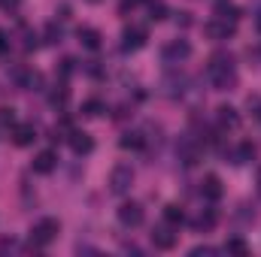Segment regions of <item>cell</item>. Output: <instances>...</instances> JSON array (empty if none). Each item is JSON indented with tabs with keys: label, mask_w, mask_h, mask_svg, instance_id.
<instances>
[{
	"label": "cell",
	"mask_w": 261,
	"mask_h": 257,
	"mask_svg": "<svg viewBox=\"0 0 261 257\" xmlns=\"http://www.w3.org/2000/svg\"><path fill=\"white\" fill-rule=\"evenodd\" d=\"M164 221L173 224V227H179V224L186 221V215H182V209H179L176 203H167V206H164Z\"/></svg>",
	"instance_id": "17"
},
{
	"label": "cell",
	"mask_w": 261,
	"mask_h": 257,
	"mask_svg": "<svg viewBox=\"0 0 261 257\" xmlns=\"http://www.w3.org/2000/svg\"><path fill=\"white\" fill-rule=\"evenodd\" d=\"M210 82L219 91H231L237 85V70H234L228 55H216L213 58V64H210Z\"/></svg>",
	"instance_id": "1"
},
{
	"label": "cell",
	"mask_w": 261,
	"mask_h": 257,
	"mask_svg": "<svg viewBox=\"0 0 261 257\" xmlns=\"http://www.w3.org/2000/svg\"><path fill=\"white\" fill-rule=\"evenodd\" d=\"M216 118H219L222 127H237V124H240V115H237L234 106H219V109H216Z\"/></svg>",
	"instance_id": "14"
},
{
	"label": "cell",
	"mask_w": 261,
	"mask_h": 257,
	"mask_svg": "<svg viewBox=\"0 0 261 257\" xmlns=\"http://www.w3.org/2000/svg\"><path fill=\"white\" fill-rule=\"evenodd\" d=\"M225 251H231V254H246L249 248H246V242H243V239H228Z\"/></svg>",
	"instance_id": "22"
},
{
	"label": "cell",
	"mask_w": 261,
	"mask_h": 257,
	"mask_svg": "<svg viewBox=\"0 0 261 257\" xmlns=\"http://www.w3.org/2000/svg\"><path fill=\"white\" fill-rule=\"evenodd\" d=\"M258 197H261V170H258Z\"/></svg>",
	"instance_id": "31"
},
{
	"label": "cell",
	"mask_w": 261,
	"mask_h": 257,
	"mask_svg": "<svg viewBox=\"0 0 261 257\" xmlns=\"http://www.w3.org/2000/svg\"><path fill=\"white\" fill-rule=\"evenodd\" d=\"M255 115H258V121H261V112H255Z\"/></svg>",
	"instance_id": "32"
},
{
	"label": "cell",
	"mask_w": 261,
	"mask_h": 257,
	"mask_svg": "<svg viewBox=\"0 0 261 257\" xmlns=\"http://www.w3.org/2000/svg\"><path fill=\"white\" fill-rule=\"evenodd\" d=\"M149 12H152V15H149L152 21H161V18H167V6H164V3H152V6H149Z\"/></svg>",
	"instance_id": "23"
},
{
	"label": "cell",
	"mask_w": 261,
	"mask_h": 257,
	"mask_svg": "<svg viewBox=\"0 0 261 257\" xmlns=\"http://www.w3.org/2000/svg\"><path fill=\"white\" fill-rule=\"evenodd\" d=\"M176 233H173V224H161V227H155L152 230V245L155 248H161V251H170L173 245H176Z\"/></svg>",
	"instance_id": "6"
},
{
	"label": "cell",
	"mask_w": 261,
	"mask_h": 257,
	"mask_svg": "<svg viewBox=\"0 0 261 257\" xmlns=\"http://www.w3.org/2000/svg\"><path fill=\"white\" fill-rule=\"evenodd\" d=\"M192 254H195V257H203V254H216V248H210V245H197V248H192Z\"/></svg>",
	"instance_id": "28"
},
{
	"label": "cell",
	"mask_w": 261,
	"mask_h": 257,
	"mask_svg": "<svg viewBox=\"0 0 261 257\" xmlns=\"http://www.w3.org/2000/svg\"><path fill=\"white\" fill-rule=\"evenodd\" d=\"M216 15H219V18H228V21H237V18H240V9H237L231 0H219V3H216Z\"/></svg>",
	"instance_id": "15"
},
{
	"label": "cell",
	"mask_w": 261,
	"mask_h": 257,
	"mask_svg": "<svg viewBox=\"0 0 261 257\" xmlns=\"http://www.w3.org/2000/svg\"><path fill=\"white\" fill-rule=\"evenodd\" d=\"M46 34H49V43H61V27L49 24V27H46Z\"/></svg>",
	"instance_id": "24"
},
{
	"label": "cell",
	"mask_w": 261,
	"mask_h": 257,
	"mask_svg": "<svg viewBox=\"0 0 261 257\" xmlns=\"http://www.w3.org/2000/svg\"><path fill=\"white\" fill-rule=\"evenodd\" d=\"M143 218H146V215H143V206H140V203L130 200V203H122V206H119V221H122L125 227H140Z\"/></svg>",
	"instance_id": "7"
},
{
	"label": "cell",
	"mask_w": 261,
	"mask_h": 257,
	"mask_svg": "<svg viewBox=\"0 0 261 257\" xmlns=\"http://www.w3.org/2000/svg\"><path fill=\"white\" fill-rule=\"evenodd\" d=\"M18 6H21V0H0V9L3 12H15Z\"/></svg>",
	"instance_id": "25"
},
{
	"label": "cell",
	"mask_w": 261,
	"mask_h": 257,
	"mask_svg": "<svg viewBox=\"0 0 261 257\" xmlns=\"http://www.w3.org/2000/svg\"><path fill=\"white\" fill-rule=\"evenodd\" d=\"M103 112H107V106H103V100H97V97H91V100L82 103V115H88V118H100Z\"/></svg>",
	"instance_id": "16"
},
{
	"label": "cell",
	"mask_w": 261,
	"mask_h": 257,
	"mask_svg": "<svg viewBox=\"0 0 261 257\" xmlns=\"http://www.w3.org/2000/svg\"><path fill=\"white\" fill-rule=\"evenodd\" d=\"M176 24H179V27H189V24H192V15H189V12H179V15H176Z\"/></svg>",
	"instance_id": "29"
},
{
	"label": "cell",
	"mask_w": 261,
	"mask_h": 257,
	"mask_svg": "<svg viewBox=\"0 0 261 257\" xmlns=\"http://www.w3.org/2000/svg\"><path fill=\"white\" fill-rule=\"evenodd\" d=\"M34 139H37V130H34V124H15V127H12V142H15L18 148L34 145Z\"/></svg>",
	"instance_id": "10"
},
{
	"label": "cell",
	"mask_w": 261,
	"mask_h": 257,
	"mask_svg": "<svg viewBox=\"0 0 261 257\" xmlns=\"http://www.w3.org/2000/svg\"><path fill=\"white\" fill-rule=\"evenodd\" d=\"M252 157H255L252 142H240V145H237V151H234V164H249Z\"/></svg>",
	"instance_id": "19"
},
{
	"label": "cell",
	"mask_w": 261,
	"mask_h": 257,
	"mask_svg": "<svg viewBox=\"0 0 261 257\" xmlns=\"http://www.w3.org/2000/svg\"><path fill=\"white\" fill-rule=\"evenodd\" d=\"M0 121H3V124H12V121H15V112L3 106V109H0Z\"/></svg>",
	"instance_id": "27"
},
{
	"label": "cell",
	"mask_w": 261,
	"mask_h": 257,
	"mask_svg": "<svg viewBox=\"0 0 261 257\" xmlns=\"http://www.w3.org/2000/svg\"><path fill=\"white\" fill-rule=\"evenodd\" d=\"M70 148H73L76 154H88V151L94 148V139H91L85 130H73V133H70Z\"/></svg>",
	"instance_id": "11"
},
{
	"label": "cell",
	"mask_w": 261,
	"mask_h": 257,
	"mask_svg": "<svg viewBox=\"0 0 261 257\" xmlns=\"http://www.w3.org/2000/svg\"><path fill=\"white\" fill-rule=\"evenodd\" d=\"M161 55H164L167 64H179V61H186V58L192 55V43H189V40H173V43L164 46Z\"/></svg>",
	"instance_id": "5"
},
{
	"label": "cell",
	"mask_w": 261,
	"mask_h": 257,
	"mask_svg": "<svg viewBox=\"0 0 261 257\" xmlns=\"http://www.w3.org/2000/svg\"><path fill=\"white\" fill-rule=\"evenodd\" d=\"M79 43H82L88 52H97V49H100V30H94V27H79Z\"/></svg>",
	"instance_id": "13"
},
{
	"label": "cell",
	"mask_w": 261,
	"mask_h": 257,
	"mask_svg": "<svg viewBox=\"0 0 261 257\" xmlns=\"http://www.w3.org/2000/svg\"><path fill=\"white\" fill-rule=\"evenodd\" d=\"M137 3H143V0H122V3H119V9H122V12H128V9L137 6Z\"/></svg>",
	"instance_id": "30"
},
{
	"label": "cell",
	"mask_w": 261,
	"mask_h": 257,
	"mask_svg": "<svg viewBox=\"0 0 261 257\" xmlns=\"http://www.w3.org/2000/svg\"><path fill=\"white\" fill-rule=\"evenodd\" d=\"M58 233H61V224H58L55 218H43V221H37V224L31 227V242L43 248V245L55 242V239H58Z\"/></svg>",
	"instance_id": "2"
},
{
	"label": "cell",
	"mask_w": 261,
	"mask_h": 257,
	"mask_svg": "<svg viewBox=\"0 0 261 257\" xmlns=\"http://www.w3.org/2000/svg\"><path fill=\"white\" fill-rule=\"evenodd\" d=\"M176 151H179V157H182V164H189V167H192V164H197V148L192 145V142H182V145H179Z\"/></svg>",
	"instance_id": "20"
},
{
	"label": "cell",
	"mask_w": 261,
	"mask_h": 257,
	"mask_svg": "<svg viewBox=\"0 0 261 257\" xmlns=\"http://www.w3.org/2000/svg\"><path fill=\"white\" fill-rule=\"evenodd\" d=\"M203 34L210 37V40H231L234 34H237V21H228V18H213V21H206L203 24Z\"/></svg>",
	"instance_id": "3"
},
{
	"label": "cell",
	"mask_w": 261,
	"mask_h": 257,
	"mask_svg": "<svg viewBox=\"0 0 261 257\" xmlns=\"http://www.w3.org/2000/svg\"><path fill=\"white\" fill-rule=\"evenodd\" d=\"M216 221H219V215H216L213 209H206V212H200V215L195 218V227H197V230H213V227H216Z\"/></svg>",
	"instance_id": "18"
},
{
	"label": "cell",
	"mask_w": 261,
	"mask_h": 257,
	"mask_svg": "<svg viewBox=\"0 0 261 257\" xmlns=\"http://www.w3.org/2000/svg\"><path fill=\"white\" fill-rule=\"evenodd\" d=\"M31 167H34L37 176H49V173L58 167V154H55V151H40V154L31 160Z\"/></svg>",
	"instance_id": "9"
},
{
	"label": "cell",
	"mask_w": 261,
	"mask_h": 257,
	"mask_svg": "<svg viewBox=\"0 0 261 257\" xmlns=\"http://www.w3.org/2000/svg\"><path fill=\"white\" fill-rule=\"evenodd\" d=\"M146 27H125V34H122V49L125 52H137V49H143L146 46Z\"/></svg>",
	"instance_id": "8"
},
{
	"label": "cell",
	"mask_w": 261,
	"mask_h": 257,
	"mask_svg": "<svg viewBox=\"0 0 261 257\" xmlns=\"http://www.w3.org/2000/svg\"><path fill=\"white\" fill-rule=\"evenodd\" d=\"M130 185H134V170H130L128 164H119L110 173V188H113V194H128Z\"/></svg>",
	"instance_id": "4"
},
{
	"label": "cell",
	"mask_w": 261,
	"mask_h": 257,
	"mask_svg": "<svg viewBox=\"0 0 261 257\" xmlns=\"http://www.w3.org/2000/svg\"><path fill=\"white\" fill-rule=\"evenodd\" d=\"M119 145H122V148H143V145H146V139H143L140 133H125V136L119 139Z\"/></svg>",
	"instance_id": "21"
},
{
	"label": "cell",
	"mask_w": 261,
	"mask_h": 257,
	"mask_svg": "<svg viewBox=\"0 0 261 257\" xmlns=\"http://www.w3.org/2000/svg\"><path fill=\"white\" fill-rule=\"evenodd\" d=\"M24 49H28V52H31V49H37V34L24 30Z\"/></svg>",
	"instance_id": "26"
},
{
	"label": "cell",
	"mask_w": 261,
	"mask_h": 257,
	"mask_svg": "<svg viewBox=\"0 0 261 257\" xmlns=\"http://www.w3.org/2000/svg\"><path fill=\"white\" fill-rule=\"evenodd\" d=\"M200 194H203L206 200H213V203H216V200H222V179H219V176H213V173H210V176H203V182H200Z\"/></svg>",
	"instance_id": "12"
}]
</instances>
